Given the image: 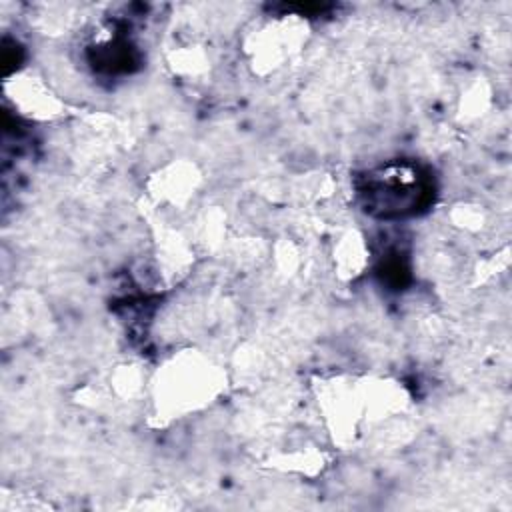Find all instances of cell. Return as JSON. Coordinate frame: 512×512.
Masks as SVG:
<instances>
[{
    "label": "cell",
    "mask_w": 512,
    "mask_h": 512,
    "mask_svg": "<svg viewBox=\"0 0 512 512\" xmlns=\"http://www.w3.org/2000/svg\"><path fill=\"white\" fill-rule=\"evenodd\" d=\"M368 248L364 244V238L356 230H348L342 234L336 250H334V262L342 270L344 276H356L366 264Z\"/></svg>",
    "instance_id": "obj_5"
},
{
    "label": "cell",
    "mask_w": 512,
    "mask_h": 512,
    "mask_svg": "<svg viewBox=\"0 0 512 512\" xmlns=\"http://www.w3.org/2000/svg\"><path fill=\"white\" fill-rule=\"evenodd\" d=\"M14 104L24 110V114H36L40 118H50L58 110V100L48 92L42 80L34 76H16Z\"/></svg>",
    "instance_id": "obj_4"
},
{
    "label": "cell",
    "mask_w": 512,
    "mask_h": 512,
    "mask_svg": "<svg viewBox=\"0 0 512 512\" xmlns=\"http://www.w3.org/2000/svg\"><path fill=\"white\" fill-rule=\"evenodd\" d=\"M306 28L294 16L272 20L258 30L252 38V58L262 60L266 68H278L286 58L298 52V46L304 42Z\"/></svg>",
    "instance_id": "obj_3"
},
{
    "label": "cell",
    "mask_w": 512,
    "mask_h": 512,
    "mask_svg": "<svg viewBox=\"0 0 512 512\" xmlns=\"http://www.w3.org/2000/svg\"><path fill=\"white\" fill-rule=\"evenodd\" d=\"M220 372L204 356L182 352L168 360L152 382L158 412L182 416L212 402L220 392Z\"/></svg>",
    "instance_id": "obj_1"
},
{
    "label": "cell",
    "mask_w": 512,
    "mask_h": 512,
    "mask_svg": "<svg viewBox=\"0 0 512 512\" xmlns=\"http://www.w3.org/2000/svg\"><path fill=\"white\" fill-rule=\"evenodd\" d=\"M370 212L382 218L410 214L424 196L420 170L410 162H390L372 170L360 190Z\"/></svg>",
    "instance_id": "obj_2"
}]
</instances>
